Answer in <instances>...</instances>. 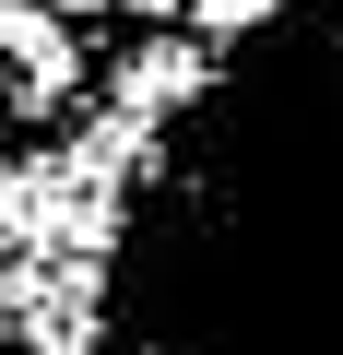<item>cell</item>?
<instances>
[{"mask_svg": "<svg viewBox=\"0 0 343 355\" xmlns=\"http://www.w3.org/2000/svg\"><path fill=\"white\" fill-rule=\"evenodd\" d=\"M83 83V48L60 12H36V0H0V119H60Z\"/></svg>", "mask_w": 343, "mask_h": 355, "instance_id": "1", "label": "cell"}, {"mask_svg": "<svg viewBox=\"0 0 343 355\" xmlns=\"http://www.w3.org/2000/svg\"><path fill=\"white\" fill-rule=\"evenodd\" d=\"M190 12H202V36H249V24L272 12V0H190Z\"/></svg>", "mask_w": 343, "mask_h": 355, "instance_id": "2", "label": "cell"}, {"mask_svg": "<svg viewBox=\"0 0 343 355\" xmlns=\"http://www.w3.org/2000/svg\"><path fill=\"white\" fill-rule=\"evenodd\" d=\"M36 12H60V24H83V12H107V0H36Z\"/></svg>", "mask_w": 343, "mask_h": 355, "instance_id": "3", "label": "cell"}, {"mask_svg": "<svg viewBox=\"0 0 343 355\" xmlns=\"http://www.w3.org/2000/svg\"><path fill=\"white\" fill-rule=\"evenodd\" d=\"M130 12H154V24H166V12H190V0H130Z\"/></svg>", "mask_w": 343, "mask_h": 355, "instance_id": "4", "label": "cell"}]
</instances>
